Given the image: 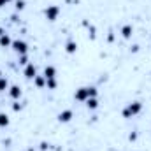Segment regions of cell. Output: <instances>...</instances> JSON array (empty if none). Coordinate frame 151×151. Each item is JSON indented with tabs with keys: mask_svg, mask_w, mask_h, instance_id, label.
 <instances>
[{
	"mask_svg": "<svg viewBox=\"0 0 151 151\" xmlns=\"http://www.w3.org/2000/svg\"><path fill=\"white\" fill-rule=\"evenodd\" d=\"M97 95H99V90H97L95 86H83V88L76 90L74 99L77 100V102H86L88 99H91V97H97Z\"/></svg>",
	"mask_w": 151,
	"mask_h": 151,
	"instance_id": "cell-1",
	"label": "cell"
},
{
	"mask_svg": "<svg viewBox=\"0 0 151 151\" xmlns=\"http://www.w3.org/2000/svg\"><path fill=\"white\" fill-rule=\"evenodd\" d=\"M142 111V104L139 102V100H134V102H128L125 107H123V118H127V119H130V118H134V116H137V114Z\"/></svg>",
	"mask_w": 151,
	"mask_h": 151,
	"instance_id": "cell-2",
	"label": "cell"
},
{
	"mask_svg": "<svg viewBox=\"0 0 151 151\" xmlns=\"http://www.w3.org/2000/svg\"><path fill=\"white\" fill-rule=\"evenodd\" d=\"M11 47H12V49H14V51H16V53H18L19 56H21V55H27V53H28V44H27L25 40H19V39L12 40V46H11Z\"/></svg>",
	"mask_w": 151,
	"mask_h": 151,
	"instance_id": "cell-3",
	"label": "cell"
},
{
	"mask_svg": "<svg viewBox=\"0 0 151 151\" xmlns=\"http://www.w3.org/2000/svg\"><path fill=\"white\" fill-rule=\"evenodd\" d=\"M44 14H46V18L49 21H56L58 16H60V7L58 5H47L46 11H44Z\"/></svg>",
	"mask_w": 151,
	"mask_h": 151,
	"instance_id": "cell-4",
	"label": "cell"
},
{
	"mask_svg": "<svg viewBox=\"0 0 151 151\" xmlns=\"http://www.w3.org/2000/svg\"><path fill=\"white\" fill-rule=\"evenodd\" d=\"M72 118H74V113H72L70 109H63L62 113L58 114V121H60V123H69Z\"/></svg>",
	"mask_w": 151,
	"mask_h": 151,
	"instance_id": "cell-5",
	"label": "cell"
},
{
	"mask_svg": "<svg viewBox=\"0 0 151 151\" xmlns=\"http://www.w3.org/2000/svg\"><path fill=\"white\" fill-rule=\"evenodd\" d=\"M23 74L27 79H34L35 76H37V69H35V65L34 63H28V65H25V70H23Z\"/></svg>",
	"mask_w": 151,
	"mask_h": 151,
	"instance_id": "cell-6",
	"label": "cell"
},
{
	"mask_svg": "<svg viewBox=\"0 0 151 151\" xmlns=\"http://www.w3.org/2000/svg\"><path fill=\"white\" fill-rule=\"evenodd\" d=\"M9 95H11L14 100H18V99H21L23 91H21V88H19V86H9Z\"/></svg>",
	"mask_w": 151,
	"mask_h": 151,
	"instance_id": "cell-7",
	"label": "cell"
},
{
	"mask_svg": "<svg viewBox=\"0 0 151 151\" xmlns=\"http://www.w3.org/2000/svg\"><path fill=\"white\" fill-rule=\"evenodd\" d=\"M132 34H134L132 25H123V27H121V37L123 39H130L132 37Z\"/></svg>",
	"mask_w": 151,
	"mask_h": 151,
	"instance_id": "cell-8",
	"label": "cell"
},
{
	"mask_svg": "<svg viewBox=\"0 0 151 151\" xmlns=\"http://www.w3.org/2000/svg\"><path fill=\"white\" fill-rule=\"evenodd\" d=\"M44 77H46V79H55V77H56V69H55L53 65H47V67L44 69Z\"/></svg>",
	"mask_w": 151,
	"mask_h": 151,
	"instance_id": "cell-9",
	"label": "cell"
},
{
	"mask_svg": "<svg viewBox=\"0 0 151 151\" xmlns=\"http://www.w3.org/2000/svg\"><path fill=\"white\" fill-rule=\"evenodd\" d=\"M12 46V40L7 34H2L0 35V47H11Z\"/></svg>",
	"mask_w": 151,
	"mask_h": 151,
	"instance_id": "cell-10",
	"label": "cell"
},
{
	"mask_svg": "<svg viewBox=\"0 0 151 151\" xmlns=\"http://www.w3.org/2000/svg\"><path fill=\"white\" fill-rule=\"evenodd\" d=\"M86 107H88V109H91V111H95V109L99 107V99H97V97L88 99V100H86Z\"/></svg>",
	"mask_w": 151,
	"mask_h": 151,
	"instance_id": "cell-11",
	"label": "cell"
},
{
	"mask_svg": "<svg viewBox=\"0 0 151 151\" xmlns=\"http://www.w3.org/2000/svg\"><path fill=\"white\" fill-rule=\"evenodd\" d=\"M65 51H67L69 55H74L76 51H77V44H76L74 40H69V42L65 44Z\"/></svg>",
	"mask_w": 151,
	"mask_h": 151,
	"instance_id": "cell-12",
	"label": "cell"
},
{
	"mask_svg": "<svg viewBox=\"0 0 151 151\" xmlns=\"http://www.w3.org/2000/svg\"><path fill=\"white\" fill-rule=\"evenodd\" d=\"M34 83H35L37 88H42V86H46V77L44 76H35L34 77Z\"/></svg>",
	"mask_w": 151,
	"mask_h": 151,
	"instance_id": "cell-13",
	"label": "cell"
},
{
	"mask_svg": "<svg viewBox=\"0 0 151 151\" xmlns=\"http://www.w3.org/2000/svg\"><path fill=\"white\" fill-rule=\"evenodd\" d=\"M7 125H9V116H7L5 113H0V127L5 128Z\"/></svg>",
	"mask_w": 151,
	"mask_h": 151,
	"instance_id": "cell-14",
	"label": "cell"
},
{
	"mask_svg": "<svg viewBox=\"0 0 151 151\" xmlns=\"http://www.w3.org/2000/svg\"><path fill=\"white\" fill-rule=\"evenodd\" d=\"M9 90V81L5 77H0V91H5Z\"/></svg>",
	"mask_w": 151,
	"mask_h": 151,
	"instance_id": "cell-15",
	"label": "cell"
},
{
	"mask_svg": "<svg viewBox=\"0 0 151 151\" xmlns=\"http://www.w3.org/2000/svg\"><path fill=\"white\" fill-rule=\"evenodd\" d=\"M46 86H47L49 90H55V88L58 86V83H56V79H46Z\"/></svg>",
	"mask_w": 151,
	"mask_h": 151,
	"instance_id": "cell-16",
	"label": "cell"
},
{
	"mask_svg": "<svg viewBox=\"0 0 151 151\" xmlns=\"http://www.w3.org/2000/svg\"><path fill=\"white\" fill-rule=\"evenodd\" d=\"M25 5H27V4H25V0H16V5H14V7H16V11H23V9H25Z\"/></svg>",
	"mask_w": 151,
	"mask_h": 151,
	"instance_id": "cell-17",
	"label": "cell"
},
{
	"mask_svg": "<svg viewBox=\"0 0 151 151\" xmlns=\"http://www.w3.org/2000/svg\"><path fill=\"white\" fill-rule=\"evenodd\" d=\"M19 63H21V65H28V58H27V55H21V56H19Z\"/></svg>",
	"mask_w": 151,
	"mask_h": 151,
	"instance_id": "cell-18",
	"label": "cell"
},
{
	"mask_svg": "<svg viewBox=\"0 0 151 151\" xmlns=\"http://www.w3.org/2000/svg\"><path fill=\"white\" fill-rule=\"evenodd\" d=\"M12 109H14L16 113H18V111H21V104H18V102H16V104L12 106Z\"/></svg>",
	"mask_w": 151,
	"mask_h": 151,
	"instance_id": "cell-19",
	"label": "cell"
},
{
	"mask_svg": "<svg viewBox=\"0 0 151 151\" xmlns=\"http://www.w3.org/2000/svg\"><path fill=\"white\" fill-rule=\"evenodd\" d=\"M9 2H12V0H0V7H4V5H7Z\"/></svg>",
	"mask_w": 151,
	"mask_h": 151,
	"instance_id": "cell-20",
	"label": "cell"
},
{
	"mask_svg": "<svg viewBox=\"0 0 151 151\" xmlns=\"http://www.w3.org/2000/svg\"><path fill=\"white\" fill-rule=\"evenodd\" d=\"M28 151H34V148H30V150H28Z\"/></svg>",
	"mask_w": 151,
	"mask_h": 151,
	"instance_id": "cell-21",
	"label": "cell"
},
{
	"mask_svg": "<svg viewBox=\"0 0 151 151\" xmlns=\"http://www.w3.org/2000/svg\"><path fill=\"white\" fill-rule=\"evenodd\" d=\"M0 77H2V70H0Z\"/></svg>",
	"mask_w": 151,
	"mask_h": 151,
	"instance_id": "cell-22",
	"label": "cell"
}]
</instances>
